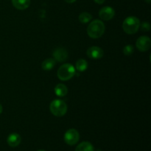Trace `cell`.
<instances>
[{
  "label": "cell",
  "instance_id": "obj_1",
  "mask_svg": "<svg viewBox=\"0 0 151 151\" xmlns=\"http://www.w3.org/2000/svg\"><path fill=\"white\" fill-rule=\"evenodd\" d=\"M106 27L102 21L95 19L88 24L87 33L91 38H99L104 34Z\"/></svg>",
  "mask_w": 151,
  "mask_h": 151
},
{
  "label": "cell",
  "instance_id": "obj_2",
  "mask_svg": "<svg viewBox=\"0 0 151 151\" xmlns=\"http://www.w3.org/2000/svg\"><path fill=\"white\" fill-rule=\"evenodd\" d=\"M140 21L136 16H128L122 23V29L125 33L132 35L136 33L140 27Z\"/></svg>",
  "mask_w": 151,
  "mask_h": 151
},
{
  "label": "cell",
  "instance_id": "obj_3",
  "mask_svg": "<svg viewBox=\"0 0 151 151\" xmlns=\"http://www.w3.org/2000/svg\"><path fill=\"white\" fill-rule=\"evenodd\" d=\"M50 110L54 116L60 117L67 112V105L61 100H55L50 103Z\"/></svg>",
  "mask_w": 151,
  "mask_h": 151
},
{
  "label": "cell",
  "instance_id": "obj_4",
  "mask_svg": "<svg viewBox=\"0 0 151 151\" xmlns=\"http://www.w3.org/2000/svg\"><path fill=\"white\" fill-rule=\"evenodd\" d=\"M75 74V69L71 63H64L58 70V78L62 81H66L73 78Z\"/></svg>",
  "mask_w": 151,
  "mask_h": 151
},
{
  "label": "cell",
  "instance_id": "obj_5",
  "mask_svg": "<svg viewBox=\"0 0 151 151\" xmlns=\"http://www.w3.org/2000/svg\"><path fill=\"white\" fill-rule=\"evenodd\" d=\"M80 139V134L75 128L69 129L64 134V141L69 145H75Z\"/></svg>",
  "mask_w": 151,
  "mask_h": 151
},
{
  "label": "cell",
  "instance_id": "obj_6",
  "mask_svg": "<svg viewBox=\"0 0 151 151\" xmlns=\"http://www.w3.org/2000/svg\"><path fill=\"white\" fill-rule=\"evenodd\" d=\"M137 49L140 52H147V50H150L151 47V41L150 38L147 36H141L137 39V43H136Z\"/></svg>",
  "mask_w": 151,
  "mask_h": 151
},
{
  "label": "cell",
  "instance_id": "obj_7",
  "mask_svg": "<svg viewBox=\"0 0 151 151\" xmlns=\"http://www.w3.org/2000/svg\"><path fill=\"white\" fill-rule=\"evenodd\" d=\"M86 55L89 58L98 60V59L102 58L103 57L104 52L100 47H97V46H93V47H89L87 50Z\"/></svg>",
  "mask_w": 151,
  "mask_h": 151
},
{
  "label": "cell",
  "instance_id": "obj_8",
  "mask_svg": "<svg viewBox=\"0 0 151 151\" xmlns=\"http://www.w3.org/2000/svg\"><path fill=\"white\" fill-rule=\"evenodd\" d=\"M115 16V10L111 7H103L100 9L99 12V16L101 19L104 21H109L113 19Z\"/></svg>",
  "mask_w": 151,
  "mask_h": 151
},
{
  "label": "cell",
  "instance_id": "obj_9",
  "mask_svg": "<svg viewBox=\"0 0 151 151\" xmlns=\"http://www.w3.org/2000/svg\"><path fill=\"white\" fill-rule=\"evenodd\" d=\"M52 55L54 57L55 60H57V61L64 62L67 59L68 52L66 49L60 47V48H57L56 50H55V51L53 52Z\"/></svg>",
  "mask_w": 151,
  "mask_h": 151
},
{
  "label": "cell",
  "instance_id": "obj_10",
  "mask_svg": "<svg viewBox=\"0 0 151 151\" xmlns=\"http://www.w3.org/2000/svg\"><path fill=\"white\" fill-rule=\"evenodd\" d=\"M21 142H22V137L19 134H16V133H13V134H10L7 139V144L12 147L19 146L20 145Z\"/></svg>",
  "mask_w": 151,
  "mask_h": 151
},
{
  "label": "cell",
  "instance_id": "obj_11",
  "mask_svg": "<svg viewBox=\"0 0 151 151\" xmlns=\"http://www.w3.org/2000/svg\"><path fill=\"white\" fill-rule=\"evenodd\" d=\"M12 4L18 10H24L29 7L30 0H12Z\"/></svg>",
  "mask_w": 151,
  "mask_h": 151
},
{
  "label": "cell",
  "instance_id": "obj_12",
  "mask_svg": "<svg viewBox=\"0 0 151 151\" xmlns=\"http://www.w3.org/2000/svg\"><path fill=\"white\" fill-rule=\"evenodd\" d=\"M55 93L58 97H64L68 93V88L64 84L59 83L55 88Z\"/></svg>",
  "mask_w": 151,
  "mask_h": 151
},
{
  "label": "cell",
  "instance_id": "obj_13",
  "mask_svg": "<svg viewBox=\"0 0 151 151\" xmlns=\"http://www.w3.org/2000/svg\"><path fill=\"white\" fill-rule=\"evenodd\" d=\"M56 60L54 58H47L42 62L41 67L44 71H50L55 66Z\"/></svg>",
  "mask_w": 151,
  "mask_h": 151
},
{
  "label": "cell",
  "instance_id": "obj_14",
  "mask_svg": "<svg viewBox=\"0 0 151 151\" xmlns=\"http://www.w3.org/2000/svg\"><path fill=\"white\" fill-rule=\"evenodd\" d=\"M94 146L89 142H83L76 147L75 151H94Z\"/></svg>",
  "mask_w": 151,
  "mask_h": 151
},
{
  "label": "cell",
  "instance_id": "obj_15",
  "mask_svg": "<svg viewBox=\"0 0 151 151\" xmlns=\"http://www.w3.org/2000/svg\"><path fill=\"white\" fill-rule=\"evenodd\" d=\"M76 69L79 72H84L88 68V63L86 60L84 59H79L78 61L76 62V65H75Z\"/></svg>",
  "mask_w": 151,
  "mask_h": 151
},
{
  "label": "cell",
  "instance_id": "obj_16",
  "mask_svg": "<svg viewBox=\"0 0 151 151\" xmlns=\"http://www.w3.org/2000/svg\"><path fill=\"white\" fill-rule=\"evenodd\" d=\"M78 19H79L80 22H81L82 24H86L88 23V22L92 19V16H91L89 13L83 12V13L80 14Z\"/></svg>",
  "mask_w": 151,
  "mask_h": 151
},
{
  "label": "cell",
  "instance_id": "obj_17",
  "mask_svg": "<svg viewBox=\"0 0 151 151\" xmlns=\"http://www.w3.org/2000/svg\"><path fill=\"white\" fill-rule=\"evenodd\" d=\"M134 52V46L131 45V44H128L126 45L123 48V53L125 55H131V54H133Z\"/></svg>",
  "mask_w": 151,
  "mask_h": 151
},
{
  "label": "cell",
  "instance_id": "obj_18",
  "mask_svg": "<svg viewBox=\"0 0 151 151\" xmlns=\"http://www.w3.org/2000/svg\"><path fill=\"white\" fill-rule=\"evenodd\" d=\"M141 25V29L143 31H149L150 29V25L147 22H143L142 24H140Z\"/></svg>",
  "mask_w": 151,
  "mask_h": 151
},
{
  "label": "cell",
  "instance_id": "obj_19",
  "mask_svg": "<svg viewBox=\"0 0 151 151\" xmlns=\"http://www.w3.org/2000/svg\"><path fill=\"white\" fill-rule=\"evenodd\" d=\"M94 1H95V2L97 3V4H103V3L105 2V1H106V0H94Z\"/></svg>",
  "mask_w": 151,
  "mask_h": 151
},
{
  "label": "cell",
  "instance_id": "obj_20",
  "mask_svg": "<svg viewBox=\"0 0 151 151\" xmlns=\"http://www.w3.org/2000/svg\"><path fill=\"white\" fill-rule=\"evenodd\" d=\"M64 1H66V2L69 3V4H72V3L75 2V1H76L77 0H64Z\"/></svg>",
  "mask_w": 151,
  "mask_h": 151
},
{
  "label": "cell",
  "instance_id": "obj_21",
  "mask_svg": "<svg viewBox=\"0 0 151 151\" xmlns=\"http://www.w3.org/2000/svg\"><path fill=\"white\" fill-rule=\"evenodd\" d=\"M3 111V108H2V106H1V104H0V114H1V113H2Z\"/></svg>",
  "mask_w": 151,
  "mask_h": 151
},
{
  "label": "cell",
  "instance_id": "obj_22",
  "mask_svg": "<svg viewBox=\"0 0 151 151\" xmlns=\"http://www.w3.org/2000/svg\"><path fill=\"white\" fill-rule=\"evenodd\" d=\"M145 1H146V2H147V3H148V4H149V3H150L151 0H145Z\"/></svg>",
  "mask_w": 151,
  "mask_h": 151
},
{
  "label": "cell",
  "instance_id": "obj_23",
  "mask_svg": "<svg viewBox=\"0 0 151 151\" xmlns=\"http://www.w3.org/2000/svg\"><path fill=\"white\" fill-rule=\"evenodd\" d=\"M38 151H45V150H38Z\"/></svg>",
  "mask_w": 151,
  "mask_h": 151
}]
</instances>
